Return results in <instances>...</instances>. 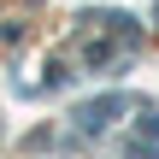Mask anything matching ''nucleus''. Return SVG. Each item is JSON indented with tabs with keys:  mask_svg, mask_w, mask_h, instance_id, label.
<instances>
[{
	"mask_svg": "<svg viewBox=\"0 0 159 159\" xmlns=\"http://www.w3.org/2000/svg\"><path fill=\"white\" fill-rule=\"evenodd\" d=\"M112 112H118V100H94V106H83L77 118H83V130H100V124H106Z\"/></svg>",
	"mask_w": 159,
	"mask_h": 159,
	"instance_id": "f257e3e1",
	"label": "nucleus"
}]
</instances>
